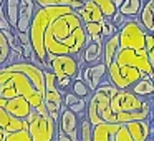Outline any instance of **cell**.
Here are the masks:
<instances>
[{
  "mask_svg": "<svg viewBox=\"0 0 154 141\" xmlns=\"http://www.w3.org/2000/svg\"><path fill=\"white\" fill-rule=\"evenodd\" d=\"M147 141H152V139H151V138H149V139H147Z\"/></svg>",
  "mask_w": 154,
  "mask_h": 141,
  "instance_id": "35",
  "label": "cell"
},
{
  "mask_svg": "<svg viewBox=\"0 0 154 141\" xmlns=\"http://www.w3.org/2000/svg\"><path fill=\"white\" fill-rule=\"evenodd\" d=\"M53 141H80V138H78V130L71 131L70 134L61 133V131L57 130V134H55V139Z\"/></svg>",
  "mask_w": 154,
  "mask_h": 141,
  "instance_id": "29",
  "label": "cell"
},
{
  "mask_svg": "<svg viewBox=\"0 0 154 141\" xmlns=\"http://www.w3.org/2000/svg\"><path fill=\"white\" fill-rule=\"evenodd\" d=\"M144 37H146V30L141 27L136 18H128L126 24L118 30L119 48L144 50Z\"/></svg>",
  "mask_w": 154,
  "mask_h": 141,
  "instance_id": "9",
  "label": "cell"
},
{
  "mask_svg": "<svg viewBox=\"0 0 154 141\" xmlns=\"http://www.w3.org/2000/svg\"><path fill=\"white\" fill-rule=\"evenodd\" d=\"M152 133L151 120L129 123H98L91 128V141H147Z\"/></svg>",
  "mask_w": 154,
  "mask_h": 141,
  "instance_id": "5",
  "label": "cell"
},
{
  "mask_svg": "<svg viewBox=\"0 0 154 141\" xmlns=\"http://www.w3.org/2000/svg\"><path fill=\"white\" fill-rule=\"evenodd\" d=\"M18 4H20V0H4L5 17H7V22H8V25H10L12 28H15V25H17Z\"/></svg>",
  "mask_w": 154,
  "mask_h": 141,
  "instance_id": "22",
  "label": "cell"
},
{
  "mask_svg": "<svg viewBox=\"0 0 154 141\" xmlns=\"http://www.w3.org/2000/svg\"><path fill=\"white\" fill-rule=\"evenodd\" d=\"M43 80H45L43 105L47 108L48 114L57 121L58 116H60L61 108H63V90L58 88L57 78L50 70H43Z\"/></svg>",
  "mask_w": 154,
  "mask_h": 141,
  "instance_id": "8",
  "label": "cell"
},
{
  "mask_svg": "<svg viewBox=\"0 0 154 141\" xmlns=\"http://www.w3.org/2000/svg\"><path fill=\"white\" fill-rule=\"evenodd\" d=\"M143 77L154 80V67L149 63L144 50L118 48V53L106 68V78L118 90H129Z\"/></svg>",
  "mask_w": 154,
  "mask_h": 141,
  "instance_id": "3",
  "label": "cell"
},
{
  "mask_svg": "<svg viewBox=\"0 0 154 141\" xmlns=\"http://www.w3.org/2000/svg\"><path fill=\"white\" fill-rule=\"evenodd\" d=\"M58 124H57V130L61 131V133H66L70 134L71 131L78 130V121H80V118L76 116V114L73 113V111H70L68 108H61L60 111V116H58Z\"/></svg>",
  "mask_w": 154,
  "mask_h": 141,
  "instance_id": "16",
  "label": "cell"
},
{
  "mask_svg": "<svg viewBox=\"0 0 154 141\" xmlns=\"http://www.w3.org/2000/svg\"><path fill=\"white\" fill-rule=\"evenodd\" d=\"M37 7H50V5H70L73 0H33Z\"/></svg>",
  "mask_w": 154,
  "mask_h": 141,
  "instance_id": "30",
  "label": "cell"
},
{
  "mask_svg": "<svg viewBox=\"0 0 154 141\" xmlns=\"http://www.w3.org/2000/svg\"><path fill=\"white\" fill-rule=\"evenodd\" d=\"M106 42H103V65L104 67H109L111 61L114 60V57H116L118 53V48H119V43H118V33L113 35V37L109 38H104Z\"/></svg>",
  "mask_w": 154,
  "mask_h": 141,
  "instance_id": "21",
  "label": "cell"
},
{
  "mask_svg": "<svg viewBox=\"0 0 154 141\" xmlns=\"http://www.w3.org/2000/svg\"><path fill=\"white\" fill-rule=\"evenodd\" d=\"M151 98H141L129 90H118L103 113L104 123H129L151 120Z\"/></svg>",
  "mask_w": 154,
  "mask_h": 141,
  "instance_id": "4",
  "label": "cell"
},
{
  "mask_svg": "<svg viewBox=\"0 0 154 141\" xmlns=\"http://www.w3.org/2000/svg\"><path fill=\"white\" fill-rule=\"evenodd\" d=\"M43 70L30 61L0 67V108L14 98L23 96L35 110L43 105Z\"/></svg>",
  "mask_w": 154,
  "mask_h": 141,
  "instance_id": "1",
  "label": "cell"
},
{
  "mask_svg": "<svg viewBox=\"0 0 154 141\" xmlns=\"http://www.w3.org/2000/svg\"><path fill=\"white\" fill-rule=\"evenodd\" d=\"M2 108H4V110H7L12 116L20 118V120H25V118L30 114V111L33 110V108L30 106V103H28L23 96H17V98H14V100L7 101V103H5Z\"/></svg>",
  "mask_w": 154,
  "mask_h": 141,
  "instance_id": "14",
  "label": "cell"
},
{
  "mask_svg": "<svg viewBox=\"0 0 154 141\" xmlns=\"http://www.w3.org/2000/svg\"><path fill=\"white\" fill-rule=\"evenodd\" d=\"M27 131L32 141H53L57 134V121L48 113H38L32 110L25 118Z\"/></svg>",
  "mask_w": 154,
  "mask_h": 141,
  "instance_id": "6",
  "label": "cell"
},
{
  "mask_svg": "<svg viewBox=\"0 0 154 141\" xmlns=\"http://www.w3.org/2000/svg\"><path fill=\"white\" fill-rule=\"evenodd\" d=\"M35 7L37 5H35L33 0H20V4H18V18H17V25H15L17 32H28Z\"/></svg>",
  "mask_w": 154,
  "mask_h": 141,
  "instance_id": "12",
  "label": "cell"
},
{
  "mask_svg": "<svg viewBox=\"0 0 154 141\" xmlns=\"http://www.w3.org/2000/svg\"><path fill=\"white\" fill-rule=\"evenodd\" d=\"M4 141H32V139H30V134H28L27 128H23V130H18V131L7 134Z\"/></svg>",
  "mask_w": 154,
  "mask_h": 141,
  "instance_id": "28",
  "label": "cell"
},
{
  "mask_svg": "<svg viewBox=\"0 0 154 141\" xmlns=\"http://www.w3.org/2000/svg\"><path fill=\"white\" fill-rule=\"evenodd\" d=\"M81 121H78V124H80V133H78V138H80V141H91V123L88 121L86 116L80 118Z\"/></svg>",
  "mask_w": 154,
  "mask_h": 141,
  "instance_id": "25",
  "label": "cell"
},
{
  "mask_svg": "<svg viewBox=\"0 0 154 141\" xmlns=\"http://www.w3.org/2000/svg\"><path fill=\"white\" fill-rule=\"evenodd\" d=\"M131 93L137 95L141 98H151L154 93V81L151 77H143L141 80H137L133 86L129 88Z\"/></svg>",
  "mask_w": 154,
  "mask_h": 141,
  "instance_id": "20",
  "label": "cell"
},
{
  "mask_svg": "<svg viewBox=\"0 0 154 141\" xmlns=\"http://www.w3.org/2000/svg\"><path fill=\"white\" fill-rule=\"evenodd\" d=\"M76 12V15L81 18V22L83 24H91V22H103V14L100 12V8L96 7V5L91 2V0H86L83 4V7L81 8H78V10H75Z\"/></svg>",
  "mask_w": 154,
  "mask_h": 141,
  "instance_id": "18",
  "label": "cell"
},
{
  "mask_svg": "<svg viewBox=\"0 0 154 141\" xmlns=\"http://www.w3.org/2000/svg\"><path fill=\"white\" fill-rule=\"evenodd\" d=\"M7 28H10V25H8V22H7V17H5L4 2H2V4H0V30H7Z\"/></svg>",
  "mask_w": 154,
  "mask_h": 141,
  "instance_id": "33",
  "label": "cell"
},
{
  "mask_svg": "<svg viewBox=\"0 0 154 141\" xmlns=\"http://www.w3.org/2000/svg\"><path fill=\"white\" fill-rule=\"evenodd\" d=\"M91 2L100 8V12L103 14L104 18H111L116 14V7H114L113 0H91Z\"/></svg>",
  "mask_w": 154,
  "mask_h": 141,
  "instance_id": "23",
  "label": "cell"
},
{
  "mask_svg": "<svg viewBox=\"0 0 154 141\" xmlns=\"http://www.w3.org/2000/svg\"><path fill=\"white\" fill-rule=\"evenodd\" d=\"M118 91V88H114L113 85L108 83H101L96 90L91 93L90 103L86 105V113L85 116L88 118V121L91 123V126L98 123H103V113L106 110L108 103H109L111 96Z\"/></svg>",
  "mask_w": 154,
  "mask_h": 141,
  "instance_id": "7",
  "label": "cell"
},
{
  "mask_svg": "<svg viewBox=\"0 0 154 141\" xmlns=\"http://www.w3.org/2000/svg\"><path fill=\"white\" fill-rule=\"evenodd\" d=\"M80 78L86 83V86L93 93L104 81V78H106V67L103 65V61H98L94 65H88V67H81L80 68Z\"/></svg>",
  "mask_w": 154,
  "mask_h": 141,
  "instance_id": "11",
  "label": "cell"
},
{
  "mask_svg": "<svg viewBox=\"0 0 154 141\" xmlns=\"http://www.w3.org/2000/svg\"><path fill=\"white\" fill-rule=\"evenodd\" d=\"M8 55H10V47L7 43V38H5L4 32L0 30V67H4L7 63Z\"/></svg>",
  "mask_w": 154,
  "mask_h": 141,
  "instance_id": "26",
  "label": "cell"
},
{
  "mask_svg": "<svg viewBox=\"0 0 154 141\" xmlns=\"http://www.w3.org/2000/svg\"><path fill=\"white\" fill-rule=\"evenodd\" d=\"M136 17H139V18H136V20L139 22V25L147 32V33H154V0H146V2H143L141 10Z\"/></svg>",
  "mask_w": 154,
  "mask_h": 141,
  "instance_id": "15",
  "label": "cell"
},
{
  "mask_svg": "<svg viewBox=\"0 0 154 141\" xmlns=\"http://www.w3.org/2000/svg\"><path fill=\"white\" fill-rule=\"evenodd\" d=\"M116 33H118V28L113 25V22L109 18H103V22H101V38L104 40V38H109Z\"/></svg>",
  "mask_w": 154,
  "mask_h": 141,
  "instance_id": "27",
  "label": "cell"
},
{
  "mask_svg": "<svg viewBox=\"0 0 154 141\" xmlns=\"http://www.w3.org/2000/svg\"><path fill=\"white\" fill-rule=\"evenodd\" d=\"M113 4L119 14L126 15L128 18H136L141 10L143 0H113Z\"/></svg>",
  "mask_w": 154,
  "mask_h": 141,
  "instance_id": "19",
  "label": "cell"
},
{
  "mask_svg": "<svg viewBox=\"0 0 154 141\" xmlns=\"http://www.w3.org/2000/svg\"><path fill=\"white\" fill-rule=\"evenodd\" d=\"M2 2H4V0H0V4H2Z\"/></svg>",
  "mask_w": 154,
  "mask_h": 141,
  "instance_id": "36",
  "label": "cell"
},
{
  "mask_svg": "<svg viewBox=\"0 0 154 141\" xmlns=\"http://www.w3.org/2000/svg\"><path fill=\"white\" fill-rule=\"evenodd\" d=\"M70 86H71V93L76 95V96H80V98H88L91 95L90 88L86 86V83H85L81 78H75V80H71Z\"/></svg>",
  "mask_w": 154,
  "mask_h": 141,
  "instance_id": "24",
  "label": "cell"
},
{
  "mask_svg": "<svg viewBox=\"0 0 154 141\" xmlns=\"http://www.w3.org/2000/svg\"><path fill=\"white\" fill-rule=\"evenodd\" d=\"M23 128H27L25 120H20V118L12 116L7 110L0 108V131H2L5 136L10 134V133H14V131L23 130Z\"/></svg>",
  "mask_w": 154,
  "mask_h": 141,
  "instance_id": "13",
  "label": "cell"
},
{
  "mask_svg": "<svg viewBox=\"0 0 154 141\" xmlns=\"http://www.w3.org/2000/svg\"><path fill=\"white\" fill-rule=\"evenodd\" d=\"M144 52L149 53V52H154V33H147L144 37Z\"/></svg>",
  "mask_w": 154,
  "mask_h": 141,
  "instance_id": "32",
  "label": "cell"
},
{
  "mask_svg": "<svg viewBox=\"0 0 154 141\" xmlns=\"http://www.w3.org/2000/svg\"><path fill=\"white\" fill-rule=\"evenodd\" d=\"M88 42L85 24L73 8L53 18L43 32V50L47 60H50L51 55L78 57Z\"/></svg>",
  "mask_w": 154,
  "mask_h": 141,
  "instance_id": "2",
  "label": "cell"
},
{
  "mask_svg": "<svg viewBox=\"0 0 154 141\" xmlns=\"http://www.w3.org/2000/svg\"><path fill=\"white\" fill-rule=\"evenodd\" d=\"M86 98H80L71 91H63V106L73 111L78 118H83L86 113Z\"/></svg>",
  "mask_w": 154,
  "mask_h": 141,
  "instance_id": "17",
  "label": "cell"
},
{
  "mask_svg": "<svg viewBox=\"0 0 154 141\" xmlns=\"http://www.w3.org/2000/svg\"><path fill=\"white\" fill-rule=\"evenodd\" d=\"M4 139H5V134L2 133V131H0V141H4Z\"/></svg>",
  "mask_w": 154,
  "mask_h": 141,
  "instance_id": "34",
  "label": "cell"
},
{
  "mask_svg": "<svg viewBox=\"0 0 154 141\" xmlns=\"http://www.w3.org/2000/svg\"><path fill=\"white\" fill-rule=\"evenodd\" d=\"M109 20L113 22V25L118 28V30H119V28H121V27H123V25L128 22V17H126V15H123V14H119V12L116 10V14H114L113 17L109 18Z\"/></svg>",
  "mask_w": 154,
  "mask_h": 141,
  "instance_id": "31",
  "label": "cell"
},
{
  "mask_svg": "<svg viewBox=\"0 0 154 141\" xmlns=\"http://www.w3.org/2000/svg\"><path fill=\"white\" fill-rule=\"evenodd\" d=\"M48 70L55 75L57 80L61 78H78L80 63L76 57L71 55H51L48 60Z\"/></svg>",
  "mask_w": 154,
  "mask_h": 141,
  "instance_id": "10",
  "label": "cell"
}]
</instances>
